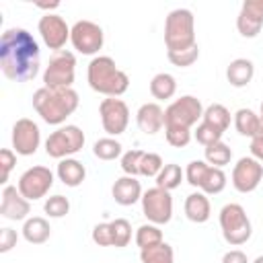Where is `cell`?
Segmentation results:
<instances>
[{
	"label": "cell",
	"mask_w": 263,
	"mask_h": 263,
	"mask_svg": "<svg viewBox=\"0 0 263 263\" xmlns=\"http://www.w3.org/2000/svg\"><path fill=\"white\" fill-rule=\"evenodd\" d=\"M41 51L37 39L21 27L6 29L0 39V70L12 82H27L39 74Z\"/></svg>",
	"instance_id": "6da1fadb"
},
{
	"label": "cell",
	"mask_w": 263,
	"mask_h": 263,
	"mask_svg": "<svg viewBox=\"0 0 263 263\" xmlns=\"http://www.w3.org/2000/svg\"><path fill=\"white\" fill-rule=\"evenodd\" d=\"M78 92L74 88L41 86L33 92V109L49 125H62L78 109Z\"/></svg>",
	"instance_id": "7a4b0ae2"
},
{
	"label": "cell",
	"mask_w": 263,
	"mask_h": 263,
	"mask_svg": "<svg viewBox=\"0 0 263 263\" xmlns=\"http://www.w3.org/2000/svg\"><path fill=\"white\" fill-rule=\"evenodd\" d=\"M88 86L105 97H121L129 88V76L109 55H95L86 68Z\"/></svg>",
	"instance_id": "3957f363"
},
{
	"label": "cell",
	"mask_w": 263,
	"mask_h": 263,
	"mask_svg": "<svg viewBox=\"0 0 263 263\" xmlns=\"http://www.w3.org/2000/svg\"><path fill=\"white\" fill-rule=\"evenodd\" d=\"M166 51H181L193 47L195 41V16L189 8H175L164 21Z\"/></svg>",
	"instance_id": "277c9868"
},
{
	"label": "cell",
	"mask_w": 263,
	"mask_h": 263,
	"mask_svg": "<svg viewBox=\"0 0 263 263\" xmlns=\"http://www.w3.org/2000/svg\"><path fill=\"white\" fill-rule=\"evenodd\" d=\"M220 228L224 240L232 247L245 245L253 234L251 220L240 203H226L220 210Z\"/></svg>",
	"instance_id": "5b68a950"
},
{
	"label": "cell",
	"mask_w": 263,
	"mask_h": 263,
	"mask_svg": "<svg viewBox=\"0 0 263 263\" xmlns=\"http://www.w3.org/2000/svg\"><path fill=\"white\" fill-rule=\"evenodd\" d=\"M76 76V55L68 49L53 51L45 70H43V86L47 88H72Z\"/></svg>",
	"instance_id": "8992f818"
},
{
	"label": "cell",
	"mask_w": 263,
	"mask_h": 263,
	"mask_svg": "<svg viewBox=\"0 0 263 263\" xmlns=\"http://www.w3.org/2000/svg\"><path fill=\"white\" fill-rule=\"evenodd\" d=\"M84 146V132L78 125H60L45 140V152L51 158L64 160L80 152Z\"/></svg>",
	"instance_id": "52a82bcc"
},
{
	"label": "cell",
	"mask_w": 263,
	"mask_h": 263,
	"mask_svg": "<svg viewBox=\"0 0 263 263\" xmlns=\"http://www.w3.org/2000/svg\"><path fill=\"white\" fill-rule=\"evenodd\" d=\"M201 117H203V105L193 95H183L164 109V125L191 129L193 125H197Z\"/></svg>",
	"instance_id": "ba28073f"
},
{
	"label": "cell",
	"mask_w": 263,
	"mask_h": 263,
	"mask_svg": "<svg viewBox=\"0 0 263 263\" xmlns=\"http://www.w3.org/2000/svg\"><path fill=\"white\" fill-rule=\"evenodd\" d=\"M142 214L148 218L150 224L162 226L166 222H171L173 218V197L171 191L160 189V187H152L148 191L142 193Z\"/></svg>",
	"instance_id": "9c48e42d"
},
{
	"label": "cell",
	"mask_w": 263,
	"mask_h": 263,
	"mask_svg": "<svg viewBox=\"0 0 263 263\" xmlns=\"http://www.w3.org/2000/svg\"><path fill=\"white\" fill-rule=\"evenodd\" d=\"M70 43H72V47L78 53H82V55H95V53H99V49L105 43V33H103V29L97 23L82 18V21H76L72 25Z\"/></svg>",
	"instance_id": "30bf717a"
},
{
	"label": "cell",
	"mask_w": 263,
	"mask_h": 263,
	"mask_svg": "<svg viewBox=\"0 0 263 263\" xmlns=\"http://www.w3.org/2000/svg\"><path fill=\"white\" fill-rule=\"evenodd\" d=\"M18 191L23 193V197H27L29 201H35V199H41L49 193V189L53 187V173L43 166V164H37V166H31L27 168L21 177H18V183H16Z\"/></svg>",
	"instance_id": "8fae6325"
},
{
	"label": "cell",
	"mask_w": 263,
	"mask_h": 263,
	"mask_svg": "<svg viewBox=\"0 0 263 263\" xmlns=\"http://www.w3.org/2000/svg\"><path fill=\"white\" fill-rule=\"evenodd\" d=\"M99 115H101V123L103 129L109 136H119L127 129L129 123V107L125 101L117 99V97H107L101 101L99 105Z\"/></svg>",
	"instance_id": "7c38bea8"
},
{
	"label": "cell",
	"mask_w": 263,
	"mask_h": 263,
	"mask_svg": "<svg viewBox=\"0 0 263 263\" xmlns=\"http://www.w3.org/2000/svg\"><path fill=\"white\" fill-rule=\"evenodd\" d=\"M37 29H39V35H41L43 43L53 51H62L66 41H70L72 27H68L66 21L55 12H45L39 18Z\"/></svg>",
	"instance_id": "4fadbf2b"
},
{
	"label": "cell",
	"mask_w": 263,
	"mask_h": 263,
	"mask_svg": "<svg viewBox=\"0 0 263 263\" xmlns=\"http://www.w3.org/2000/svg\"><path fill=\"white\" fill-rule=\"evenodd\" d=\"M39 144H41L39 125L29 117L16 119L12 125V150L21 156H31L37 152Z\"/></svg>",
	"instance_id": "5bb4252c"
},
{
	"label": "cell",
	"mask_w": 263,
	"mask_h": 263,
	"mask_svg": "<svg viewBox=\"0 0 263 263\" xmlns=\"http://www.w3.org/2000/svg\"><path fill=\"white\" fill-rule=\"evenodd\" d=\"M263 181V164L253 156H242L232 168V185L238 193H251Z\"/></svg>",
	"instance_id": "9a60e30c"
},
{
	"label": "cell",
	"mask_w": 263,
	"mask_h": 263,
	"mask_svg": "<svg viewBox=\"0 0 263 263\" xmlns=\"http://www.w3.org/2000/svg\"><path fill=\"white\" fill-rule=\"evenodd\" d=\"M31 214V201L23 197L16 185H4L0 193V216L12 222L27 220Z\"/></svg>",
	"instance_id": "2e32d148"
},
{
	"label": "cell",
	"mask_w": 263,
	"mask_h": 263,
	"mask_svg": "<svg viewBox=\"0 0 263 263\" xmlns=\"http://www.w3.org/2000/svg\"><path fill=\"white\" fill-rule=\"evenodd\" d=\"M236 29L242 37L253 39L263 29V0H245L236 16Z\"/></svg>",
	"instance_id": "e0dca14e"
},
{
	"label": "cell",
	"mask_w": 263,
	"mask_h": 263,
	"mask_svg": "<svg viewBox=\"0 0 263 263\" xmlns=\"http://www.w3.org/2000/svg\"><path fill=\"white\" fill-rule=\"evenodd\" d=\"M136 123L148 136L158 134L164 127V109L158 103H144L136 113Z\"/></svg>",
	"instance_id": "ac0fdd59"
},
{
	"label": "cell",
	"mask_w": 263,
	"mask_h": 263,
	"mask_svg": "<svg viewBox=\"0 0 263 263\" xmlns=\"http://www.w3.org/2000/svg\"><path fill=\"white\" fill-rule=\"evenodd\" d=\"M142 193L144 191H142L140 181L136 177H129V175L119 177L111 187V195L119 205H134L136 201L142 199Z\"/></svg>",
	"instance_id": "d6986e66"
},
{
	"label": "cell",
	"mask_w": 263,
	"mask_h": 263,
	"mask_svg": "<svg viewBox=\"0 0 263 263\" xmlns=\"http://www.w3.org/2000/svg\"><path fill=\"white\" fill-rule=\"evenodd\" d=\"M185 216L187 220L195 222V224H203L210 220L212 216V205L210 199L203 191H193L191 195H187L185 199Z\"/></svg>",
	"instance_id": "ffe728a7"
},
{
	"label": "cell",
	"mask_w": 263,
	"mask_h": 263,
	"mask_svg": "<svg viewBox=\"0 0 263 263\" xmlns=\"http://www.w3.org/2000/svg\"><path fill=\"white\" fill-rule=\"evenodd\" d=\"M55 175L58 179L66 185V187H78L82 185V181L86 179V168L80 160L76 158H64L58 162V168H55Z\"/></svg>",
	"instance_id": "44dd1931"
},
{
	"label": "cell",
	"mask_w": 263,
	"mask_h": 263,
	"mask_svg": "<svg viewBox=\"0 0 263 263\" xmlns=\"http://www.w3.org/2000/svg\"><path fill=\"white\" fill-rule=\"evenodd\" d=\"M253 76H255V66H253V62L247 60V58H236V60H232V62L228 64V68H226V78H228V82H230L232 86H236V88L247 86V84L253 80Z\"/></svg>",
	"instance_id": "7402d4cb"
},
{
	"label": "cell",
	"mask_w": 263,
	"mask_h": 263,
	"mask_svg": "<svg viewBox=\"0 0 263 263\" xmlns=\"http://www.w3.org/2000/svg\"><path fill=\"white\" fill-rule=\"evenodd\" d=\"M51 234V228H49V222L41 216H33V218H27L25 224H23V238L31 245H43Z\"/></svg>",
	"instance_id": "603a6c76"
},
{
	"label": "cell",
	"mask_w": 263,
	"mask_h": 263,
	"mask_svg": "<svg viewBox=\"0 0 263 263\" xmlns=\"http://www.w3.org/2000/svg\"><path fill=\"white\" fill-rule=\"evenodd\" d=\"M177 92V80L173 74L168 72H158L152 80H150V95L158 101H168L173 99Z\"/></svg>",
	"instance_id": "cb8c5ba5"
},
{
	"label": "cell",
	"mask_w": 263,
	"mask_h": 263,
	"mask_svg": "<svg viewBox=\"0 0 263 263\" xmlns=\"http://www.w3.org/2000/svg\"><path fill=\"white\" fill-rule=\"evenodd\" d=\"M230 111L224 107V105H220V103H212L210 107H205L203 109V117H201V121L203 123H208V125H212L214 129H218L220 134H224L228 127H230Z\"/></svg>",
	"instance_id": "d4e9b609"
},
{
	"label": "cell",
	"mask_w": 263,
	"mask_h": 263,
	"mask_svg": "<svg viewBox=\"0 0 263 263\" xmlns=\"http://www.w3.org/2000/svg\"><path fill=\"white\" fill-rule=\"evenodd\" d=\"M234 127L240 136H247V138H253L259 127H261V117L259 113H255L253 109H238L234 113Z\"/></svg>",
	"instance_id": "484cf974"
},
{
	"label": "cell",
	"mask_w": 263,
	"mask_h": 263,
	"mask_svg": "<svg viewBox=\"0 0 263 263\" xmlns=\"http://www.w3.org/2000/svg\"><path fill=\"white\" fill-rule=\"evenodd\" d=\"M224 187H226V173L222 168H216V166L208 164L197 189L203 191L205 195H216V193L224 191Z\"/></svg>",
	"instance_id": "4316f807"
},
{
	"label": "cell",
	"mask_w": 263,
	"mask_h": 263,
	"mask_svg": "<svg viewBox=\"0 0 263 263\" xmlns=\"http://www.w3.org/2000/svg\"><path fill=\"white\" fill-rule=\"evenodd\" d=\"M183 177H185V171H183L179 164L168 162V164H164L162 171L156 175V187L166 189V191H173V189H177V187L181 185Z\"/></svg>",
	"instance_id": "83f0119b"
},
{
	"label": "cell",
	"mask_w": 263,
	"mask_h": 263,
	"mask_svg": "<svg viewBox=\"0 0 263 263\" xmlns=\"http://www.w3.org/2000/svg\"><path fill=\"white\" fill-rule=\"evenodd\" d=\"M203 156H205V162H208V164H212V166H216V168H222V166H226V164L232 160V150H230L228 144H224V142L220 140V142H216V144H212V146H205Z\"/></svg>",
	"instance_id": "f1b7e54d"
},
{
	"label": "cell",
	"mask_w": 263,
	"mask_h": 263,
	"mask_svg": "<svg viewBox=\"0 0 263 263\" xmlns=\"http://www.w3.org/2000/svg\"><path fill=\"white\" fill-rule=\"evenodd\" d=\"M142 263H175V251L168 242H160L156 247L140 251Z\"/></svg>",
	"instance_id": "f546056e"
},
{
	"label": "cell",
	"mask_w": 263,
	"mask_h": 263,
	"mask_svg": "<svg viewBox=\"0 0 263 263\" xmlns=\"http://www.w3.org/2000/svg\"><path fill=\"white\" fill-rule=\"evenodd\" d=\"M164 242L162 240V230L156 226V224H142L138 230H136V245L140 247V251L144 249H150V247H156Z\"/></svg>",
	"instance_id": "4dcf8cb0"
},
{
	"label": "cell",
	"mask_w": 263,
	"mask_h": 263,
	"mask_svg": "<svg viewBox=\"0 0 263 263\" xmlns=\"http://www.w3.org/2000/svg\"><path fill=\"white\" fill-rule=\"evenodd\" d=\"M121 144L115 140V138H101V140H97L95 142V146H92V154L99 158V160H115V158H119L123 152H121Z\"/></svg>",
	"instance_id": "1f68e13d"
},
{
	"label": "cell",
	"mask_w": 263,
	"mask_h": 263,
	"mask_svg": "<svg viewBox=\"0 0 263 263\" xmlns=\"http://www.w3.org/2000/svg\"><path fill=\"white\" fill-rule=\"evenodd\" d=\"M111 224V236H113V247L121 249L127 247L132 240V224L125 218H115L109 222Z\"/></svg>",
	"instance_id": "d6a6232c"
},
{
	"label": "cell",
	"mask_w": 263,
	"mask_h": 263,
	"mask_svg": "<svg viewBox=\"0 0 263 263\" xmlns=\"http://www.w3.org/2000/svg\"><path fill=\"white\" fill-rule=\"evenodd\" d=\"M166 58H168V62H171L173 66H177V68H187V66H193V64L197 62V58H199V47H197V43H195V45L189 47V49L166 51Z\"/></svg>",
	"instance_id": "836d02e7"
},
{
	"label": "cell",
	"mask_w": 263,
	"mask_h": 263,
	"mask_svg": "<svg viewBox=\"0 0 263 263\" xmlns=\"http://www.w3.org/2000/svg\"><path fill=\"white\" fill-rule=\"evenodd\" d=\"M43 212H45L49 218H64V216L70 212V201H68V197H64V195H51V197L45 199Z\"/></svg>",
	"instance_id": "e575fe53"
},
{
	"label": "cell",
	"mask_w": 263,
	"mask_h": 263,
	"mask_svg": "<svg viewBox=\"0 0 263 263\" xmlns=\"http://www.w3.org/2000/svg\"><path fill=\"white\" fill-rule=\"evenodd\" d=\"M164 136H166V142L171 146H175V148H185L193 138L191 129L177 127V125H164Z\"/></svg>",
	"instance_id": "d590c367"
},
{
	"label": "cell",
	"mask_w": 263,
	"mask_h": 263,
	"mask_svg": "<svg viewBox=\"0 0 263 263\" xmlns=\"http://www.w3.org/2000/svg\"><path fill=\"white\" fill-rule=\"evenodd\" d=\"M162 166H164V162H162L160 154H156V152H144V156L140 160V175L142 177H154L156 179V175L162 171Z\"/></svg>",
	"instance_id": "8d00e7d4"
},
{
	"label": "cell",
	"mask_w": 263,
	"mask_h": 263,
	"mask_svg": "<svg viewBox=\"0 0 263 263\" xmlns=\"http://www.w3.org/2000/svg\"><path fill=\"white\" fill-rule=\"evenodd\" d=\"M142 156H144V150H138V148L123 152L121 154V171L125 175H129V177H138L140 175V160H142Z\"/></svg>",
	"instance_id": "74e56055"
},
{
	"label": "cell",
	"mask_w": 263,
	"mask_h": 263,
	"mask_svg": "<svg viewBox=\"0 0 263 263\" xmlns=\"http://www.w3.org/2000/svg\"><path fill=\"white\" fill-rule=\"evenodd\" d=\"M222 136L224 134H220L218 129H214L212 125H208V123H197V127H195V132H193V138L205 148V146H212V144H216V142H220L222 140Z\"/></svg>",
	"instance_id": "f35d334b"
},
{
	"label": "cell",
	"mask_w": 263,
	"mask_h": 263,
	"mask_svg": "<svg viewBox=\"0 0 263 263\" xmlns=\"http://www.w3.org/2000/svg\"><path fill=\"white\" fill-rule=\"evenodd\" d=\"M205 168H208V162H205V160H191V162L187 164V168H185V179H187V183H189L191 187H199V181H201Z\"/></svg>",
	"instance_id": "ab89813d"
},
{
	"label": "cell",
	"mask_w": 263,
	"mask_h": 263,
	"mask_svg": "<svg viewBox=\"0 0 263 263\" xmlns=\"http://www.w3.org/2000/svg\"><path fill=\"white\" fill-rule=\"evenodd\" d=\"M92 242L99 247H113V236H111V224L109 222H101L92 228Z\"/></svg>",
	"instance_id": "60d3db41"
},
{
	"label": "cell",
	"mask_w": 263,
	"mask_h": 263,
	"mask_svg": "<svg viewBox=\"0 0 263 263\" xmlns=\"http://www.w3.org/2000/svg\"><path fill=\"white\" fill-rule=\"evenodd\" d=\"M14 164H16V152L10 148H2L0 150V166H2V181L0 183L8 181V175L14 168Z\"/></svg>",
	"instance_id": "b9f144b4"
},
{
	"label": "cell",
	"mask_w": 263,
	"mask_h": 263,
	"mask_svg": "<svg viewBox=\"0 0 263 263\" xmlns=\"http://www.w3.org/2000/svg\"><path fill=\"white\" fill-rule=\"evenodd\" d=\"M16 240H18V234L16 230L12 228H2L0 232V253H8L16 247Z\"/></svg>",
	"instance_id": "7bdbcfd3"
},
{
	"label": "cell",
	"mask_w": 263,
	"mask_h": 263,
	"mask_svg": "<svg viewBox=\"0 0 263 263\" xmlns=\"http://www.w3.org/2000/svg\"><path fill=\"white\" fill-rule=\"evenodd\" d=\"M249 148H251V156L263 164V121H261L259 132L251 138V146Z\"/></svg>",
	"instance_id": "ee69618b"
},
{
	"label": "cell",
	"mask_w": 263,
	"mask_h": 263,
	"mask_svg": "<svg viewBox=\"0 0 263 263\" xmlns=\"http://www.w3.org/2000/svg\"><path fill=\"white\" fill-rule=\"evenodd\" d=\"M222 263H249V259L240 249H230V251L224 253Z\"/></svg>",
	"instance_id": "f6af8a7d"
},
{
	"label": "cell",
	"mask_w": 263,
	"mask_h": 263,
	"mask_svg": "<svg viewBox=\"0 0 263 263\" xmlns=\"http://www.w3.org/2000/svg\"><path fill=\"white\" fill-rule=\"evenodd\" d=\"M35 6H37V8H43V10L49 12V10H55V8L60 6V2H49V4H47V2H37Z\"/></svg>",
	"instance_id": "bcb514c9"
},
{
	"label": "cell",
	"mask_w": 263,
	"mask_h": 263,
	"mask_svg": "<svg viewBox=\"0 0 263 263\" xmlns=\"http://www.w3.org/2000/svg\"><path fill=\"white\" fill-rule=\"evenodd\" d=\"M253 263H263V255H259V257H257V259H255Z\"/></svg>",
	"instance_id": "7dc6e473"
},
{
	"label": "cell",
	"mask_w": 263,
	"mask_h": 263,
	"mask_svg": "<svg viewBox=\"0 0 263 263\" xmlns=\"http://www.w3.org/2000/svg\"><path fill=\"white\" fill-rule=\"evenodd\" d=\"M259 117H261V121H263V101H261V109H259Z\"/></svg>",
	"instance_id": "c3c4849f"
}]
</instances>
